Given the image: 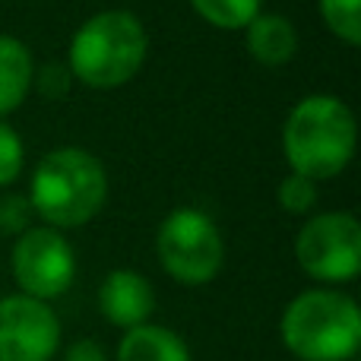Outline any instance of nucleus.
Returning a JSON list of instances; mask_svg holds the SVG:
<instances>
[{"instance_id":"f257e3e1","label":"nucleus","mask_w":361,"mask_h":361,"mask_svg":"<svg viewBox=\"0 0 361 361\" xmlns=\"http://www.w3.org/2000/svg\"><path fill=\"white\" fill-rule=\"evenodd\" d=\"M282 146L295 175L307 180L336 178L355 152V118L333 95H311L288 114Z\"/></svg>"},{"instance_id":"f03ea898","label":"nucleus","mask_w":361,"mask_h":361,"mask_svg":"<svg viewBox=\"0 0 361 361\" xmlns=\"http://www.w3.org/2000/svg\"><path fill=\"white\" fill-rule=\"evenodd\" d=\"M282 343L301 361H349L361 345V314L349 295L301 292L282 314Z\"/></svg>"},{"instance_id":"7ed1b4c3","label":"nucleus","mask_w":361,"mask_h":361,"mask_svg":"<svg viewBox=\"0 0 361 361\" xmlns=\"http://www.w3.org/2000/svg\"><path fill=\"white\" fill-rule=\"evenodd\" d=\"M108 178L95 156L57 149L44 156L32 178V206L57 228H76L105 206Z\"/></svg>"},{"instance_id":"20e7f679","label":"nucleus","mask_w":361,"mask_h":361,"mask_svg":"<svg viewBox=\"0 0 361 361\" xmlns=\"http://www.w3.org/2000/svg\"><path fill=\"white\" fill-rule=\"evenodd\" d=\"M146 61V29L133 13L108 10L80 25L70 44V70L86 86L111 89L127 82Z\"/></svg>"},{"instance_id":"39448f33","label":"nucleus","mask_w":361,"mask_h":361,"mask_svg":"<svg viewBox=\"0 0 361 361\" xmlns=\"http://www.w3.org/2000/svg\"><path fill=\"white\" fill-rule=\"evenodd\" d=\"M156 250L165 273L184 286H203L222 267V235L200 209H175L162 222Z\"/></svg>"},{"instance_id":"423d86ee","label":"nucleus","mask_w":361,"mask_h":361,"mask_svg":"<svg viewBox=\"0 0 361 361\" xmlns=\"http://www.w3.org/2000/svg\"><path fill=\"white\" fill-rule=\"evenodd\" d=\"M298 263L320 282H349L361 269V228L352 212H324L301 228Z\"/></svg>"},{"instance_id":"0eeeda50","label":"nucleus","mask_w":361,"mask_h":361,"mask_svg":"<svg viewBox=\"0 0 361 361\" xmlns=\"http://www.w3.org/2000/svg\"><path fill=\"white\" fill-rule=\"evenodd\" d=\"M13 276L29 298H57L76 276V257L57 228H29L13 247Z\"/></svg>"},{"instance_id":"6e6552de","label":"nucleus","mask_w":361,"mask_h":361,"mask_svg":"<svg viewBox=\"0 0 361 361\" xmlns=\"http://www.w3.org/2000/svg\"><path fill=\"white\" fill-rule=\"evenodd\" d=\"M61 324L44 301L29 295L0 298V361H51Z\"/></svg>"},{"instance_id":"1a4fd4ad","label":"nucleus","mask_w":361,"mask_h":361,"mask_svg":"<svg viewBox=\"0 0 361 361\" xmlns=\"http://www.w3.org/2000/svg\"><path fill=\"white\" fill-rule=\"evenodd\" d=\"M99 307L114 326L133 330V326H143L156 311V295L140 273L114 269L99 288Z\"/></svg>"},{"instance_id":"9d476101","label":"nucleus","mask_w":361,"mask_h":361,"mask_svg":"<svg viewBox=\"0 0 361 361\" xmlns=\"http://www.w3.org/2000/svg\"><path fill=\"white\" fill-rule=\"evenodd\" d=\"M295 48H298V32L286 16L260 13L247 25V51L263 67H279V63L292 61Z\"/></svg>"},{"instance_id":"9b49d317","label":"nucleus","mask_w":361,"mask_h":361,"mask_svg":"<svg viewBox=\"0 0 361 361\" xmlns=\"http://www.w3.org/2000/svg\"><path fill=\"white\" fill-rule=\"evenodd\" d=\"M118 361H190V349L165 326H133L118 345Z\"/></svg>"},{"instance_id":"f8f14e48","label":"nucleus","mask_w":361,"mask_h":361,"mask_svg":"<svg viewBox=\"0 0 361 361\" xmlns=\"http://www.w3.org/2000/svg\"><path fill=\"white\" fill-rule=\"evenodd\" d=\"M32 86V54L19 38L0 35V114L13 111Z\"/></svg>"},{"instance_id":"ddd939ff","label":"nucleus","mask_w":361,"mask_h":361,"mask_svg":"<svg viewBox=\"0 0 361 361\" xmlns=\"http://www.w3.org/2000/svg\"><path fill=\"white\" fill-rule=\"evenodd\" d=\"M193 10L219 29H247L260 16V0H190Z\"/></svg>"},{"instance_id":"4468645a","label":"nucleus","mask_w":361,"mask_h":361,"mask_svg":"<svg viewBox=\"0 0 361 361\" xmlns=\"http://www.w3.org/2000/svg\"><path fill=\"white\" fill-rule=\"evenodd\" d=\"M326 29L345 44L361 42V0H320Z\"/></svg>"},{"instance_id":"2eb2a0df","label":"nucleus","mask_w":361,"mask_h":361,"mask_svg":"<svg viewBox=\"0 0 361 361\" xmlns=\"http://www.w3.org/2000/svg\"><path fill=\"white\" fill-rule=\"evenodd\" d=\"M317 200V190H314V180L301 178V175H288L279 184V203L282 209L288 212H307Z\"/></svg>"},{"instance_id":"dca6fc26","label":"nucleus","mask_w":361,"mask_h":361,"mask_svg":"<svg viewBox=\"0 0 361 361\" xmlns=\"http://www.w3.org/2000/svg\"><path fill=\"white\" fill-rule=\"evenodd\" d=\"M19 171H23V143L16 130L0 121V187L16 180Z\"/></svg>"},{"instance_id":"f3484780","label":"nucleus","mask_w":361,"mask_h":361,"mask_svg":"<svg viewBox=\"0 0 361 361\" xmlns=\"http://www.w3.org/2000/svg\"><path fill=\"white\" fill-rule=\"evenodd\" d=\"M38 92L44 99H63L70 92V70L61 63H48V67L38 70Z\"/></svg>"},{"instance_id":"a211bd4d","label":"nucleus","mask_w":361,"mask_h":361,"mask_svg":"<svg viewBox=\"0 0 361 361\" xmlns=\"http://www.w3.org/2000/svg\"><path fill=\"white\" fill-rule=\"evenodd\" d=\"M25 212H29V203L23 197H4L0 200V231L4 235L19 231L25 225Z\"/></svg>"},{"instance_id":"6ab92c4d","label":"nucleus","mask_w":361,"mask_h":361,"mask_svg":"<svg viewBox=\"0 0 361 361\" xmlns=\"http://www.w3.org/2000/svg\"><path fill=\"white\" fill-rule=\"evenodd\" d=\"M67 361H105V352L95 339H80L67 349Z\"/></svg>"}]
</instances>
